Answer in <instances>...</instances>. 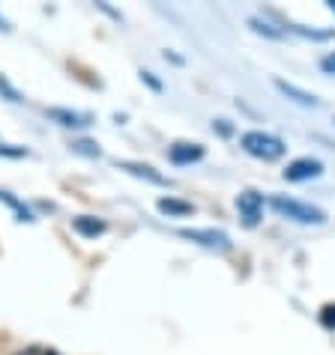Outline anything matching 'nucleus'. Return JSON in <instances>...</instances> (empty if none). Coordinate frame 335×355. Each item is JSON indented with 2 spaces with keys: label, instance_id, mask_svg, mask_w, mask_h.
<instances>
[{
  "label": "nucleus",
  "instance_id": "nucleus-1",
  "mask_svg": "<svg viewBox=\"0 0 335 355\" xmlns=\"http://www.w3.org/2000/svg\"><path fill=\"white\" fill-rule=\"evenodd\" d=\"M240 146L249 155L261 162H279L284 153H288V146L279 135H270V132H261V129H252V132H243L240 135Z\"/></svg>",
  "mask_w": 335,
  "mask_h": 355
},
{
  "label": "nucleus",
  "instance_id": "nucleus-2",
  "mask_svg": "<svg viewBox=\"0 0 335 355\" xmlns=\"http://www.w3.org/2000/svg\"><path fill=\"white\" fill-rule=\"evenodd\" d=\"M272 209L288 221H297V224H327V212L320 206H311V203H302L297 197H284V194H272Z\"/></svg>",
  "mask_w": 335,
  "mask_h": 355
},
{
  "label": "nucleus",
  "instance_id": "nucleus-3",
  "mask_svg": "<svg viewBox=\"0 0 335 355\" xmlns=\"http://www.w3.org/2000/svg\"><path fill=\"white\" fill-rule=\"evenodd\" d=\"M180 236L195 245H204V248H213V251H231V236L215 230V227H183Z\"/></svg>",
  "mask_w": 335,
  "mask_h": 355
},
{
  "label": "nucleus",
  "instance_id": "nucleus-4",
  "mask_svg": "<svg viewBox=\"0 0 335 355\" xmlns=\"http://www.w3.org/2000/svg\"><path fill=\"white\" fill-rule=\"evenodd\" d=\"M236 212L245 227H258L263 218V194L254 191V189H245L236 194Z\"/></svg>",
  "mask_w": 335,
  "mask_h": 355
},
{
  "label": "nucleus",
  "instance_id": "nucleus-5",
  "mask_svg": "<svg viewBox=\"0 0 335 355\" xmlns=\"http://www.w3.org/2000/svg\"><path fill=\"white\" fill-rule=\"evenodd\" d=\"M323 173V162L318 159H293L288 167H284V180L288 182H309V180H318Z\"/></svg>",
  "mask_w": 335,
  "mask_h": 355
},
{
  "label": "nucleus",
  "instance_id": "nucleus-6",
  "mask_svg": "<svg viewBox=\"0 0 335 355\" xmlns=\"http://www.w3.org/2000/svg\"><path fill=\"white\" fill-rule=\"evenodd\" d=\"M45 116L63 129H87L93 125V114H84V111H69V107H48Z\"/></svg>",
  "mask_w": 335,
  "mask_h": 355
},
{
  "label": "nucleus",
  "instance_id": "nucleus-7",
  "mask_svg": "<svg viewBox=\"0 0 335 355\" xmlns=\"http://www.w3.org/2000/svg\"><path fill=\"white\" fill-rule=\"evenodd\" d=\"M117 171H126V173H132V176H138V180H144V182H150V185L171 189V180L162 176L153 164H144V162H117Z\"/></svg>",
  "mask_w": 335,
  "mask_h": 355
},
{
  "label": "nucleus",
  "instance_id": "nucleus-8",
  "mask_svg": "<svg viewBox=\"0 0 335 355\" xmlns=\"http://www.w3.org/2000/svg\"><path fill=\"white\" fill-rule=\"evenodd\" d=\"M272 87H275V90H279L281 96H288L291 102L302 105V107H318V105H320V102H318V96H314V93L302 90V87L291 84V81H284V78H272Z\"/></svg>",
  "mask_w": 335,
  "mask_h": 355
},
{
  "label": "nucleus",
  "instance_id": "nucleus-9",
  "mask_svg": "<svg viewBox=\"0 0 335 355\" xmlns=\"http://www.w3.org/2000/svg\"><path fill=\"white\" fill-rule=\"evenodd\" d=\"M168 159L174 164H195L204 159V146L201 144H186V141H177L174 146H168Z\"/></svg>",
  "mask_w": 335,
  "mask_h": 355
},
{
  "label": "nucleus",
  "instance_id": "nucleus-10",
  "mask_svg": "<svg viewBox=\"0 0 335 355\" xmlns=\"http://www.w3.org/2000/svg\"><path fill=\"white\" fill-rule=\"evenodd\" d=\"M72 230L78 236H84V239H96V236H102L108 230V224L102 218H96V215H78V218H72Z\"/></svg>",
  "mask_w": 335,
  "mask_h": 355
},
{
  "label": "nucleus",
  "instance_id": "nucleus-11",
  "mask_svg": "<svg viewBox=\"0 0 335 355\" xmlns=\"http://www.w3.org/2000/svg\"><path fill=\"white\" fill-rule=\"evenodd\" d=\"M156 206H159V212L168 215V218H186V215H192L195 212V206L189 200H180V197H159L156 200Z\"/></svg>",
  "mask_w": 335,
  "mask_h": 355
},
{
  "label": "nucleus",
  "instance_id": "nucleus-12",
  "mask_svg": "<svg viewBox=\"0 0 335 355\" xmlns=\"http://www.w3.org/2000/svg\"><path fill=\"white\" fill-rule=\"evenodd\" d=\"M0 200H3V203L9 206V209H13V212L18 215V221H36V218H33V212L27 209V206H24L22 200H18V197L9 194V191H0Z\"/></svg>",
  "mask_w": 335,
  "mask_h": 355
},
{
  "label": "nucleus",
  "instance_id": "nucleus-13",
  "mask_svg": "<svg viewBox=\"0 0 335 355\" xmlns=\"http://www.w3.org/2000/svg\"><path fill=\"white\" fill-rule=\"evenodd\" d=\"M293 33H300L302 39H314V42H327V39H335V31H314V27H302V24H288Z\"/></svg>",
  "mask_w": 335,
  "mask_h": 355
},
{
  "label": "nucleus",
  "instance_id": "nucleus-14",
  "mask_svg": "<svg viewBox=\"0 0 335 355\" xmlns=\"http://www.w3.org/2000/svg\"><path fill=\"white\" fill-rule=\"evenodd\" d=\"M249 27L254 33H261V36H270V39H281L284 31H279V27H272L270 21H263V18H249Z\"/></svg>",
  "mask_w": 335,
  "mask_h": 355
},
{
  "label": "nucleus",
  "instance_id": "nucleus-15",
  "mask_svg": "<svg viewBox=\"0 0 335 355\" xmlns=\"http://www.w3.org/2000/svg\"><path fill=\"white\" fill-rule=\"evenodd\" d=\"M69 146H72V153H78V155H87V159H99V155H102L99 144H93V141H72Z\"/></svg>",
  "mask_w": 335,
  "mask_h": 355
},
{
  "label": "nucleus",
  "instance_id": "nucleus-16",
  "mask_svg": "<svg viewBox=\"0 0 335 355\" xmlns=\"http://www.w3.org/2000/svg\"><path fill=\"white\" fill-rule=\"evenodd\" d=\"M0 159H27V150L13 144H0Z\"/></svg>",
  "mask_w": 335,
  "mask_h": 355
},
{
  "label": "nucleus",
  "instance_id": "nucleus-17",
  "mask_svg": "<svg viewBox=\"0 0 335 355\" xmlns=\"http://www.w3.org/2000/svg\"><path fill=\"white\" fill-rule=\"evenodd\" d=\"M0 90H3V93L9 96V102H22V96H18V93L13 90V87L6 84V78H0Z\"/></svg>",
  "mask_w": 335,
  "mask_h": 355
},
{
  "label": "nucleus",
  "instance_id": "nucleus-18",
  "mask_svg": "<svg viewBox=\"0 0 335 355\" xmlns=\"http://www.w3.org/2000/svg\"><path fill=\"white\" fill-rule=\"evenodd\" d=\"M320 69H323L327 75H335V54H327V57H323V60H320Z\"/></svg>",
  "mask_w": 335,
  "mask_h": 355
},
{
  "label": "nucleus",
  "instance_id": "nucleus-19",
  "mask_svg": "<svg viewBox=\"0 0 335 355\" xmlns=\"http://www.w3.org/2000/svg\"><path fill=\"white\" fill-rule=\"evenodd\" d=\"M18 355H57L54 349H45V347H27L24 352H18Z\"/></svg>",
  "mask_w": 335,
  "mask_h": 355
},
{
  "label": "nucleus",
  "instance_id": "nucleus-20",
  "mask_svg": "<svg viewBox=\"0 0 335 355\" xmlns=\"http://www.w3.org/2000/svg\"><path fill=\"white\" fill-rule=\"evenodd\" d=\"M0 31H9V24L3 21V18H0Z\"/></svg>",
  "mask_w": 335,
  "mask_h": 355
}]
</instances>
